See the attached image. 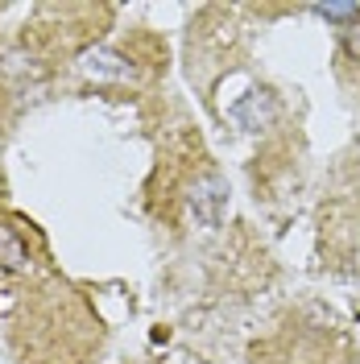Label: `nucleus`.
<instances>
[{
  "label": "nucleus",
  "instance_id": "obj_4",
  "mask_svg": "<svg viewBox=\"0 0 360 364\" xmlns=\"http://www.w3.org/2000/svg\"><path fill=\"white\" fill-rule=\"evenodd\" d=\"M339 54H344L348 63H360V25H348V29H344V38H339Z\"/></svg>",
  "mask_w": 360,
  "mask_h": 364
},
{
  "label": "nucleus",
  "instance_id": "obj_3",
  "mask_svg": "<svg viewBox=\"0 0 360 364\" xmlns=\"http://www.w3.org/2000/svg\"><path fill=\"white\" fill-rule=\"evenodd\" d=\"M315 13H319V17H327V21L360 25V4H319Z\"/></svg>",
  "mask_w": 360,
  "mask_h": 364
},
{
  "label": "nucleus",
  "instance_id": "obj_1",
  "mask_svg": "<svg viewBox=\"0 0 360 364\" xmlns=\"http://www.w3.org/2000/svg\"><path fill=\"white\" fill-rule=\"evenodd\" d=\"M224 203H228V186L216 174H207L191 186V211H195V220L203 228H220L224 220Z\"/></svg>",
  "mask_w": 360,
  "mask_h": 364
},
{
  "label": "nucleus",
  "instance_id": "obj_2",
  "mask_svg": "<svg viewBox=\"0 0 360 364\" xmlns=\"http://www.w3.org/2000/svg\"><path fill=\"white\" fill-rule=\"evenodd\" d=\"M29 269H33V249H29V240L21 236V228L13 224V220L0 215V273L21 277V273H29Z\"/></svg>",
  "mask_w": 360,
  "mask_h": 364
}]
</instances>
